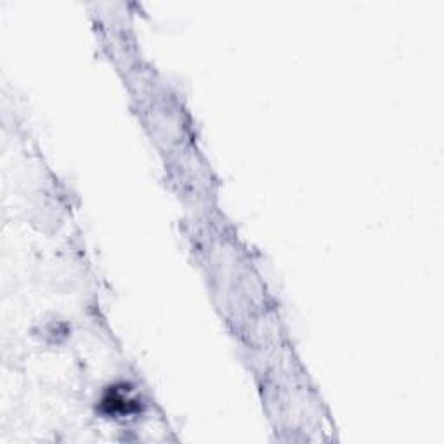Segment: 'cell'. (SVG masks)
Listing matches in <instances>:
<instances>
[{
    "label": "cell",
    "instance_id": "obj_1",
    "mask_svg": "<svg viewBox=\"0 0 444 444\" xmlns=\"http://www.w3.org/2000/svg\"><path fill=\"white\" fill-rule=\"evenodd\" d=\"M103 408L106 413H111V415H116V413L129 415L137 410V403L136 401L127 399L122 393H116V391L111 393L110 391L108 396L103 399Z\"/></svg>",
    "mask_w": 444,
    "mask_h": 444
}]
</instances>
